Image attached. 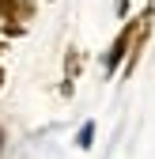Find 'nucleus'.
Masks as SVG:
<instances>
[{
    "label": "nucleus",
    "mask_w": 155,
    "mask_h": 159,
    "mask_svg": "<svg viewBox=\"0 0 155 159\" xmlns=\"http://www.w3.org/2000/svg\"><path fill=\"white\" fill-rule=\"evenodd\" d=\"M19 15H23L19 0H0V19H8V23H11V19H19Z\"/></svg>",
    "instance_id": "2"
},
{
    "label": "nucleus",
    "mask_w": 155,
    "mask_h": 159,
    "mask_svg": "<svg viewBox=\"0 0 155 159\" xmlns=\"http://www.w3.org/2000/svg\"><path fill=\"white\" fill-rule=\"evenodd\" d=\"M91 136H95V121H83L80 136H76V144H80V148H91Z\"/></svg>",
    "instance_id": "3"
},
{
    "label": "nucleus",
    "mask_w": 155,
    "mask_h": 159,
    "mask_svg": "<svg viewBox=\"0 0 155 159\" xmlns=\"http://www.w3.org/2000/svg\"><path fill=\"white\" fill-rule=\"evenodd\" d=\"M136 27H140V15H136V19H129V23L117 30L113 46H110V49H106V57H102V68H106V76H113V72H121V68H125V61H129V49H132V38H136Z\"/></svg>",
    "instance_id": "1"
},
{
    "label": "nucleus",
    "mask_w": 155,
    "mask_h": 159,
    "mask_svg": "<svg viewBox=\"0 0 155 159\" xmlns=\"http://www.w3.org/2000/svg\"><path fill=\"white\" fill-rule=\"evenodd\" d=\"M0 49H4V46H0Z\"/></svg>",
    "instance_id": "5"
},
{
    "label": "nucleus",
    "mask_w": 155,
    "mask_h": 159,
    "mask_svg": "<svg viewBox=\"0 0 155 159\" xmlns=\"http://www.w3.org/2000/svg\"><path fill=\"white\" fill-rule=\"evenodd\" d=\"M0 87H4V68H0Z\"/></svg>",
    "instance_id": "4"
}]
</instances>
